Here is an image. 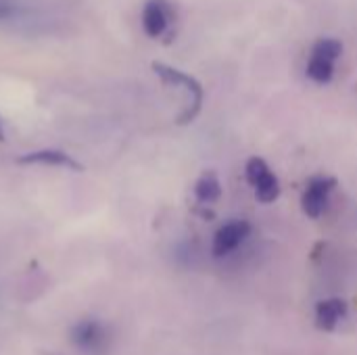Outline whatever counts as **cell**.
Returning <instances> with one entry per match:
<instances>
[{
  "instance_id": "6da1fadb",
  "label": "cell",
  "mask_w": 357,
  "mask_h": 355,
  "mask_svg": "<svg viewBox=\"0 0 357 355\" xmlns=\"http://www.w3.org/2000/svg\"><path fill=\"white\" fill-rule=\"evenodd\" d=\"M153 71L159 75V80L167 86H174V88H182L186 94H188V107L180 113L178 117V123L180 126H186L190 123L203 109V98H205V92H203V86L199 84V80H195L192 75L176 69V67H169V65H163V63H153Z\"/></svg>"
},
{
  "instance_id": "7a4b0ae2",
  "label": "cell",
  "mask_w": 357,
  "mask_h": 355,
  "mask_svg": "<svg viewBox=\"0 0 357 355\" xmlns=\"http://www.w3.org/2000/svg\"><path fill=\"white\" fill-rule=\"evenodd\" d=\"M343 54V42L337 38H320L310 50L305 73L316 84H328L335 75L337 61Z\"/></svg>"
},
{
  "instance_id": "3957f363",
  "label": "cell",
  "mask_w": 357,
  "mask_h": 355,
  "mask_svg": "<svg viewBox=\"0 0 357 355\" xmlns=\"http://www.w3.org/2000/svg\"><path fill=\"white\" fill-rule=\"evenodd\" d=\"M142 29L149 38L172 42L176 31V8L169 0H146L142 6Z\"/></svg>"
},
{
  "instance_id": "277c9868",
  "label": "cell",
  "mask_w": 357,
  "mask_h": 355,
  "mask_svg": "<svg viewBox=\"0 0 357 355\" xmlns=\"http://www.w3.org/2000/svg\"><path fill=\"white\" fill-rule=\"evenodd\" d=\"M245 176L259 203H274L280 197V180L261 157H251L247 161Z\"/></svg>"
},
{
  "instance_id": "5b68a950",
  "label": "cell",
  "mask_w": 357,
  "mask_h": 355,
  "mask_svg": "<svg viewBox=\"0 0 357 355\" xmlns=\"http://www.w3.org/2000/svg\"><path fill=\"white\" fill-rule=\"evenodd\" d=\"M337 188V180L331 178V176H314L305 190H303V197H301V209L307 218L312 220H318L326 207H328V201H331V195L333 190Z\"/></svg>"
},
{
  "instance_id": "8992f818",
  "label": "cell",
  "mask_w": 357,
  "mask_h": 355,
  "mask_svg": "<svg viewBox=\"0 0 357 355\" xmlns=\"http://www.w3.org/2000/svg\"><path fill=\"white\" fill-rule=\"evenodd\" d=\"M249 234H251V224L247 220H234L224 224L213 236V255L215 257L230 255L247 241Z\"/></svg>"
},
{
  "instance_id": "52a82bcc",
  "label": "cell",
  "mask_w": 357,
  "mask_h": 355,
  "mask_svg": "<svg viewBox=\"0 0 357 355\" xmlns=\"http://www.w3.org/2000/svg\"><path fill=\"white\" fill-rule=\"evenodd\" d=\"M71 341L84 352H102L107 345V331L100 322L84 320L71 331Z\"/></svg>"
},
{
  "instance_id": "ba28073f",
  "label": "cell",
  "mask_w": 357,
  "mask_h": 355,
  "mask_svg": "<svg viewBox=\"0 0 357 355\" xmlns=\"http://www.w3.org/2000/svg\"><path fill=\"white\" fill-rule=\"evenodd\" d=\"M347 316V303L339 297H331V299H322L316 305V326L320 331H335Z\"/></svg>"
},
{
  "instance_id": "9c48e42d",
  "label": "cell",
  "mask_w": 357,
  "mask_h": 355,
  "mask_svg": "<svg viewBox=\"0 0 357 355\" xmlns=\"http://www.w3.org/2000/svg\"><path fill=\"white\" fill-rule=\"evenodd\" d=\"M19 163H38V165H54V167H65V169H73V172H82L84 167L71 159L67 153L56 151V149H42V151H33L27 153L23 157H19Z\"/></svg>"
},
{
  "instance_id": "30bf717a",
  "label": "cell",
  "mask_w": 357,
  "mask_h": 355,
  "mask_svg": "<svg viewBox=\"0 0 357 355\" xmlns=\"http://www.w3.org/2000/svg\"><path fill=\"white\" fill-rule=\"evenodd\" d=\"M195 197L203 205L218 203L222 199V182L215 172H203L195 184Z\"/></svg>"
},
{
  "instance_id": "8fae6325",
  "label": "cell",
  "mask_w": 357,
  "mask_h": 355,
  "mask_svg": "<svg viewBox=\"0 0 357 355\" xmlns=\"http://www.w3.org/2000/svg\"><path fill=\"white\" fill-rule=\"evenodd\" d=\"M19 13V4L15 0H0V21L13 19Z\"/></svg>"
},
{
  "instance_id": "7c38bea8",
  "label": "cell",
  "mask_w": 357,
  "mask_h": 355,
  "mask_svg": "<svg viewBox=\"0 0 357 355\" xmlns=\"http://www.w3.org/2000/svg\"><path fill=\"white\" fill-rule=\"evenodd\" d=\"M0 140H4V130H2V123H0Z\"/></svg>"
}]
</instances>
